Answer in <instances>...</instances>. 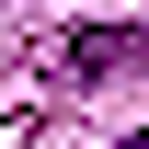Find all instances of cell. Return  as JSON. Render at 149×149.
I'll return each instance as SVG.
<instances>
[{"mask_svg":"<svg viewBox=\"0 0 149 149\" xmlns=\"http://www.w3.org/2000/svg\"><path fill=\"white\" fill-rule=\"evenodd\" d=\"M57 69H69V80H115V69H149V23H80V35L57 46Z\"/></svg>","mask_w":149,"mask_h":149,"instance_id":"obj_1","label":"cell"},{"mask_svg":"<svg viewBox=\"0 0 149 149\" xmlns=\"http://www.w3.org/2000/svg\"><path fill=\"white\" fill-rule=\"evenodd\" d=\"M115 149H149V138H115Z\"/></svg>","mask_w":149,"mask_h":149,"instance_id":"obj_2","label":"cell"}]
</instances>
